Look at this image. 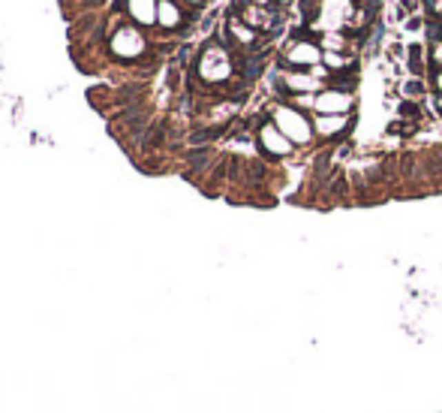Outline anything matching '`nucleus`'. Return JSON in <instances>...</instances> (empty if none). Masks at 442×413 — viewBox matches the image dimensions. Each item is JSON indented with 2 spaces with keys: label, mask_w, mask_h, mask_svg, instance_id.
<instances>
[{
  "label": "nucleus",
  "mask_w": 442,
  "mask_h": 413,
  "mask_svg": "<svg viewBox=\"0 0 442 413\" xmlns=\"http://www.w3.org/2000/svg\"><path fill=\"white\" fill-rule=\"evenodd\" d=\"M373 6H364V3H355L352 10H349V15H343V30L349 37H355V34H364L367 28H370V21H373Z\"/></svg>",
  "instance_id": "14"
},
{
  "label": "nucleus",
  "mask_w": 442,
  "mask_h": 413,
  "mask_svg": "<svg viewBox=\"0 0 442 413\" xmlns=\"http://www.w3.org/2000/svg\"><path fill=\"white\" fill-rule=\"evenodd\" d=\"M226 39L238 52H256V48H259V34H256L250 24H244V19L235 12L226 19Z\"/></svg>",
  "instance_id": "9"
},
{
  "label": "nucleus",
  "mask_w": 442,
  "mask_h": 413,
  "mask_svg": "<svg viewBox=\"0 0 442 413\" xmlns=\"http://www.w3.org/2000/svg\"><path fill=\"white\" fill-rule=\"evenodd\" d=\"M157 6H160V0H123V12L136 28H154Z\"/></svg>",
  "instance_id": "10"
},
{
  "label": "nucleus",
  "mask_w": 442,
  "mask_h": 413,
  "mask_svg": "<svg viewBox=\"0 0 442 413\" xmlns=\"http://www.w3.org/2000/svg\"><path fill=\"white\" fill-rule=\"evenodd\" d=\"M322 46L313 37H292L280 52V70H313L322 64Z\"/></svg>",
  "instance_id": "3"
},
{
  "label": "nucleus",
  "mask_w": 442,
  "mask_h": 413,
  "mask_svg": "<svg viewBox=\"0 0 442 413\" xmlns=\"http://www.w3.org/2000/svg\"><path fill=\"white\" fill-rule=\"evenodd\" d=\"M256 148H259L268 160H286V157L295 154V145L280 133V127L271 118H265L259 127H256Z\"/></svg>",
  "instance_id": "5"
},
{
  "label": "nucleus",
  "mask_w": 442,
  "mask_h": 413,
  "mask_svg": "<svg viewBox=\"0 0 442 413\" xmlns=\"http://www.w3.org/2000/svg\"><path fill=\"white\" fill-rule=\"evenodd\" d=\"M322 46V52H349V48H355V37H349L343 28L340 30H325V34L316 37Z\"/></svg>",
  "instance_id": "15"
},
{
  "label": "nucleus",
  "mask_w": 442,
  "mask_h": 413,
  "mask_svg": "<svg viewBox=\"0 0 442 413\" xmlns=\"http://www.w3.org/2000/svg\"><path fill=\"white\" fill-rule=\"evenodd\" d=\"M108 52L118 57V61H139V57L148 52V39L136 24H121V28H114V34L108 37Z\"/></svg>",
  "instance_id": "4"
},
{
  "label": "nucleus",
  "mask_w": 442,
  "mask_h": 413,
  "mask_svg": "<svg viewBox=\"0 0 442 413\" xmlns=\"http://www.w3.org/2000/svg\"><path fill=\"white\" fill-rule=\"evenodd\" d=\"M181 3H187V6H205L208 0H181Z\"/></svg>",
  "instance_id": "21"
},
{
  "label": "nucleus",
  "mask_w": 442,
  "mask_h": 413,
  "mask_svg": "<svg viewBox=\"0 0 442 413\" xmlns=\"http://www.w3.org/2000/svg\"><path fill=\"white\" fill-rule=\"evenodd\" d=\"M322 64L328 67L331 76H355L358 73V57L352 52H325Z\"/></svg>",
  "instance_id": "12"
},
{
  "label": "nucleus",
  "mask_w": 442,
  "mask_h": 413,
  "mask_svg": "<svg viewBox=\"0 0 442 413\" xmlns=\"http://www.w3.org/2000/svg\"><path fill=\"white\" fill-rule=\"evenodd\" d=\"M196 79L208 88L232 85L238 79V57L229 52V46L211 39V43L202 46V52L196 57Z\"/></svg>",
  "instance_id": "1"
},
{
  "label": "nucleus",
  "mask_w": 442,
  "mask_h": 413,
  "mask_svg": "<svg viewBox=\"0 0 442 413\" xmlns=\"http://www.w3.org/2000/svg\"><path fill=\"white\" fill-rule=\"evenodd\" d=\"M268 118L280 127V133L289 139L295 148H307L316 142V130H313V115L295 109L292 103L274 100L268 109Z\"/></svg>",
  "instance_id": "2"
},
{
  "label": "nucleus",
  "mask_w": 442,
  "mask_h": 413,
  "mask_svg": "<svg viewBox=\"0 0 442 413\" xmlns=\"http://www.w3.org/2000/svg\"><path fill=\"white\" fill-rule=\"evenodd\" d=\"M397 115H400V118H406V121H415V124H419V121H421V106L415 103V100H403V103L397 106Z\"/></svg>",
  "instance_id": "18"
},
{
  "label": "nucleus",
  "mask_w": 442,
  "mask_h": 413,
  "mask_svg": "<svg viewBox=\"0 0 442 413\" xmlns=\"http://www.w3.org/2000/svg\"><path fill=\"white\" fill-rule=\"evenodd\" d=\"M235 15H241L244 24H250L256 34H268V30H274L280 24L277 10H265V6H256V3H250V0H238Z\"/></svg>",
  "instance_id": "8"
},
{
  "label": "nucleus",
  "mask_w": 442,
  "mask_h": 413,
  "mask_svg": "<svg viewBox=\"0 0 442 413\" xmlns=\"http://www.w3.org/2000/svg\"><path fill=\"white\" fill-rule=\"evenodd\" d=\"M428 55H430V67L442 70V34H433L428 43Z\"/></svg>",
  "instance_id": "17"
},
{
  "label": "nucleus",
  "mask_w": 442,
  "mask_h": 413,
  "mask_svg": "<svg viewBox=\"0 0 442 413\" xmlns=\"http://www.w3.org/2000/svg\"><path fill=\"white\" fill-rule=\"evenodd\" d=\"M355 106H358L355 90L328 85L325 90H319V94H316L313 115H355Z\"/></svg>",
  "instance_id": "6"
},
{
  "label": "nucleus",
  "mask_w": 442,
  "mask_h": 413,
  "mask_svg": "<svg viewBox=\"0 0 442 413\" xmlns=\"http://www.w3.org/2000/svg\"><path fill=\"white\" fill-rule=\"evenodd\" d=\"M403 64H406V70H410V76L424 79V76H428V70H430L428 46H421V43H410V46H406V57H403Z\"/></svg>",
  "instance_id": "13"
},
{
  "label": "nucleus",
  "mask_w": 442,
  "mask_h": 413,
  "mask_svg": "<svg viewBox=\"0 0 442 413\" xmlns=\"http://www.w3.org/2000/svg\"><path fill=\"white\" fill-rule=\"evenodd\" d=\"M400 94H403V100H415L419 103L424 94H428V85H424V79H415V76H410L400 85Z\"/></svg>",
  "instance_id": "16"
},
{
  "label": "nucleus",
  "mask_w": 442,
  "mask_h": 413,
  "mask_svg": "<svg viewBox=\"0 0 442 413\" xmlns=\"http://www.w3.org/2000/svg\"><path fill=\"white\" fill-rule=\"evenodd\" d=\"M424 28V19L421 15H412V19H406V30H421Z\"/></svg>",
  "instance_id": "20"
},
{
  "label": "nucleus",
  "mask_w": 442,
  "mask_h": 413,
  "mask_svg": "<svg viewBox=\"0 0 442 413\" xmlns=\"http://www.w3.org/2000/svg\"><path fill=\"white\" fill-rule=\"evenodd\" d=\"M355 124V115H313V130L319 142H337L349 136Z\"/></svg>",
  "instance_id": "7"
},
{
  "label": "nucleus",
  "mask_w": 442,
  "mask_h": 413,
  "mask_svg": "<svg viewBox=\"0 0 442 413\" xmlns=\"http://www.w3.org/2000/svg\"><path fill=\"white\" fill-rule=\"evenodd\" d=\"M187 19L190 15L178 0H160V6H157V28L163 30H181Z\"/></svg>",
  "instance_id": "11"
},
{
  "label": "nucleus",
  "mask_w": 442,
  "mask_h": 413,
  "mask_svg": "<svg viewBox=\"0 0 442 413\" xmlns=\"http://www.w3.org/2000/svg\"><path fill=\"white\" fill-rule=\"evenodd\" d=\"M430 85H433V90H436V97H442V70H433Z\"/></svg>",
  "instance_id": "19"
}]
</instances>
